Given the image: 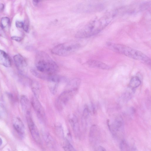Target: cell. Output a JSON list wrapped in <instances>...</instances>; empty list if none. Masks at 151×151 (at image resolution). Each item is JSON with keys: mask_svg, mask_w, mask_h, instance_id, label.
Wrapping results in <instances>:
<instances>
[{"mask_svg": "<svg viewBox=\"0 0 151 151\" xmlns=\"http://www.w3.org/2000/svg\"><path fill=\"white\" fill-rule=\"evenodd\" d=\"M141 83L139 78L137 76L133 77L131 79L129 84V88L133 89L139 87Z\"/></svg>", "mask_w": 151, "mask_h": 151, "instance_id": "18", "label": "cell"}, {"mask_svg": "<svg viewBox=\"0 0 151 151\" xmlns=\"http://www.w3.org/2000/svg\"><path fill=\"white\" fill-rule=\"evenodd\" d=\"M120 151H137L134 145L125 140H122L119 145Z\"/></svg>", "mask_w": 151, "mask_h": 151, "instance_id": "13", "label": "cell"}, {"mask_svg": "<svg viewBox=\"0 0 151 151\" xmlns=\"http://www.w3.org/2000/svg\"><path fill=\"white\" fill-rule=\"evenodd\" d=\"M0 64L6 67L11 65L10 58L8 54L4 51L0 50Z\"/></svg>", "mask_w": 151, "mask_h": 151, "instance_id": "14", "label": "cell"}, {"mask_svg": "<svg viewBox=\"0 0 151 151\" xmlns=\"http://www.w3.org/2000/svg\"><path fill=\"white\" fill-rule=\"evenodd\" d=\"M31 104L38 119L42 122L44 121L45 118V110L37 98L33 97L31 100Z\"/></svg>", "mask_w": 151, "mask_h": 151, "instance_id": "9", "label": "cell"}, {"mask_svg": "<svg viewBox=\"0 0 151 151\" xmlns=\"http://www.w3.org/2000/svg\"><path fill=\"white\" fill-rule=\"evenodd\" d=\"M13 58L16 65L20 73L24 74L25 68L27 66L25 60L22 56L19 54L14 55Z\"/></svg>", "mask_w": 151, "mask_h": 151, "instance_id": "10", "label": "cell"}, {"mask_svg": "<svg viewBox=\"0 0 151 151\" xmlns=\"http://www.w3.org/2000/svg\"><path fill=\"white\" fill-rule=\"evenodd\" d=\"M10 24V20L7 17L2 18L1 20V25L2 28L5 29L9 27Z\"/></svg>", "mask_w": 151, "mask_h": 151, "instance_id": "21", "label": "cell"}, {"mask_svg": "<svg viewBox=\"0 0 151 151\" xmlns=\"http://www.w3.org/2000/svg\"><path fill=\"white\" fill-rule=\"evenodd\" d=\"M6 114V108L4 105L0 103V117L3 118L5 117Z\"/></svg>", "mask_w": 151, "mask_h": 151, "instance_id": "23", "label": "cell"}, {"mask_svg": "<svg viewBox=\"0 0 151 151\" xmlns=\"http://www.w3.org/2000/svg\"><path fill=\"white\" fill-rule=\"evenodd\" d=\"M80 45L76 43H65L60 44L55 46L51 52L55 55L66 56L73 54L79 48Z\"/></svg>", "mask_w": 151, "mask_h": 151, "instance_id": "4", "label": "cell"}, {"mask_svg": "<svg viewBox=\"0 0 151 151\" xmlns=\"http://www.w3.org/2000/svg\"><path fill=\"white\" fill-rule=\"evenodd\" d=\"M48 86L51 92L53 94L56 93L59 83L67 81L65 77L56 74L49 75L47 80Z\"/></svg>", "mask_w": 151, "mask_h": 151, "instance_id": "7", "label": "cell"}, {"mask_svg": "<svg viewBox=\"0 0 151 151\" xmlns=\"http://www.w3.org/2000/svg\"><path fill=\"white\" fill-rule=\"evenodd\" d=\"M24 24V22L19 21H17L16 22V27L19 28H23Z\"/></svg>", "mask_w": 151, "mask_h": 151, "instance_id": "26", "label": "cell"}, {"mask_svg": "<svg viewBox=\"0 0 151 151\" xmlns=\"http://www.w3.org/2000/svg\"><path fill=\"white\" fill-rule=\"evenodd\" d=\"M20 103L23 111L26 115L31 114V106L30 102L27 97L25 95L22 96Z\"/></svg>", "mask_w": 151, "mask_h": 151, "instance_id": "11", "label": "cell"}, {"mask_svg": "<svg viewBox=\"0 0 151 151\" xmlns=\"http://www.w3.org/2000/svg\"><path fill=\"white\" fill-rule=\"evenodd\" d=\"M87 64L90 67L103 70H108L110 68V66L104 63L94 60H89L87 62Z\"/></svg>", "mask_w": 151, "mask_h": 151, "instance_id": "12", "label": "cell"}, {"mask_svg": "<svg viewBox=\"0 0 151 151\" xmlns=\"http://www.w3.org/2000/svg\"><path fill=\"white\" fill-rule=\"evenodd\" d=\"M40 1L39 0H33L32 1V3L34 6H37Z\"/></svg>", "mask_w": 151, "mask_h": 151, "instance_id": "30", "label": "cell"}, {"mask_svg": "<svg viewBox=\"0 0 151 151\" xmlns=\"http://www.w3.org/2000/svg\"><path fill=\"white\" fill-rule=\"evenodd\" d=\"M77 91L66 90L58 96L55 103V106L58 110H62Z\"/></svg>", "mask_w": 151, "mask_h": 151, "instance_id": "6", "label": "cell"}, {"mask_svg": "<svg viewBox=\"0 0 151 151\" xmlns=\"http://www.w3.org/2000/svg\"><path fill=\"white\" fill-rule=\"evenodd\" d=\"M63 148L65 151H76L68 140L66 141Z\"/></svg>", "mask_w": 151, "mask_h": 151, "instance_id": "22", "label": "cell"}, {"mask_svg": "<svg viewBox=\"0 0 151 151\" xmlns=\"http://www.w3.org/2000/svg\"><path fill=\"white\" fill-rule=\"evenodd\" d=\"M28 124L31 134L35 141L39 145L42 142L37 128L31 118V115L27 116Z\"/></svg>", "mask_w": 151, "mask_h": 151, "instance_id": "8", "label": "cell"}, {"mask_svg": "<svg viewBox=\"0 0 151 151\" xmlns=\"http://www.w3.org/2000/svg\"><path fill=\"white\" fill-rule=\"evenodd\" d=\"M2 140L1 138H0V146L2 144Z\"/></svg>", "mask_w": 151, "mask_h": 151, "instance_id": "32", "label": "cell"}, {"mask_svg": "<svg viewBox=\"0 0 151 151\" xmlns=\"http://www.w3.org/2000/svg\"><path fill=\"white\" fill-rule=\"evenodd\" d=\"M23 28L24 30L26 32H27L28 31L29 24L27 20H26L24 22Z\"/></svg>", "mask_w": 151, "mask_h": 151, "instance_id": "25", "label": "cell"}, {"mask_svg": "<svg viewBox=\"0 0 151 151\" xmlns=\"http://www.w3.org/2000/svg\"><path fill=\"white\" fill-rule=\"evenodd\" d=\"M12 39L17 42H19L22 40V37L18 36H13L11 37Z\"/></svg>", "mask_w": 151, "mask_h": 151, "instance_id": "27", "label": "cell"}, {"mask_svg": "<svg viewBox=\"0 0 151 151\" xmlns=\"http://www.w3.org/2000/svg\"><path fill=\"white\" fill-rule=\"evenodd\" d=\"M81 82V80L78 78H75L70 80L67 83L66 90L77 91Z\"/></svg>", "mask_w": 151, "mask_h": 151, "instance_id": "15", "label": "cell"}, {"mask_svg": "<svg viewBox=\"0 0 151 151\" xmlns=\"http://www.w3.org/2000/svg\"><path fill=\"white\" fill-rule=\"evenodd\" d=\"M31 85L34 96L37 98L40 93V86L39 83L36 81H34L31 82Z\"/></svg>", "mask_w": 151, "mask_h": 151, "instance_id": "19", "label": "cell"}, {"mask_svg": "<svg viewBox=\"0 0 151 151\" xmlns=\"http://www.w3.org/2000/svg\"><path fill=\"white\" fill-rule=\"evenodd\" d=\"M35 65L38 71L47 75L55 74L59 69L56 63L43 52L39 51L37 53Z\"/></svg>", "mask_w": 151, "mask_h": 151, "instance_id": "3", "label": "cell"}, {"mask_svg": "<svg viewBox=\"0 0 151 151\" xmlns=\"http://www.w3.org/2000/svg\"><path fill=\"white\" fill-rule=\"evenodd\" d=\"M122 118L118 117L111 124L108 123V127L111 133L116 138L119 139L122 137L124 133V125Z\"/></svg>", "mask_w": 151, "mask_h": 151, "instance_id": "5", "label": "cell"}, {"mask_svg": "<svg viewBox=\"0 0 151 151\" xmlns=\"http://www.w3.org/2000/svg\"><path fill=\"white\" fill-rule=\"evenodd\" d=\"M13 126L16 131L20 134H23L24 132V124L19 118H15L13 121Z\"/></svg>", "mask_w": 151, "mask_h": 151, "instance_id": "17", "label": "cell"}, {"mask_svg": "<svg viewBox=\"0 0 151 151\" xmlns=\"http://www.w3.org/2000/svg\"><path fill=\"white\" fill-rule=\"evenodd\" d=\"M4 31L1 24H0V36H3L4 35Z\"/></svg>", "mask_w": 151, "mask_h": 151, "instance_id": "29", "label": "cell"}, {"mask_svg": "<svg viewBox=\"0 0 151 151\" xmlns=\"http://www.w3.org/2000/svg\"><path fill=\"white\" fill-rule=\"evenodd\" d=\"M96 151H106V149L103 147L99 146L98 147Z\"/></svg>", "mask_w": 151, "mask_h": 151, "instance_id": "28", "label": "cell"}, {"mask_svg": "<svg viewBox=\"0 0 151 151\" xmlns=\"http://www.w3.org/2000/svg\"><path fill=\"white\" fill-rule=\"evenodd\" d=\"M56 132L58 135L60 137H63V132L62 127L60 125H58L56 127Z\"/></svg>", "mask_w": 151, "mask_h": 151, "instance_id": "24", "label": "cell"}, {"mask_svg": "<svg viewBox=\"0 0 151 151\" xmlns=\"http://www.w3.org/2000/svg\"><path fill=\"white\" fill-rule=\"evenodd\" d=\"M114 17L112 15H104L90 21L75 35L77 38H87L99 32L111 21Z\"/></svg>", "mask_w": 151, "mask_h": 151, "instance_id": "1", "label": "cell"}, {"mask_svg": "<svg viewBox=\"0 0 151 151\" xmlns=\"http://www.w3.org/2000/svg\"><path fill=\"white\" fill-rule=\"evenodd\" d=\"M69 122L75 134L78 136L79 134V124L78 119L75 115H73L69 119Z\"/></svg>", "mask_w": 151, "mask_h": 151, "instance_id": "16", "label": "cell"}, {"mask_svg": "<svg viewBox=\"0 0 151 151\" xmlns=\"http://www.w3.org/2000/svg\"><path fill=\"white\" fill-rule=\"evenodd\" d=\"M4 5L3 4H0V12H2L4 10Z\"/></svg>", "mask_w": 151, "mask_h": 151, "instance_id": "31", "label": "cell"}, {"mask_svg": "<svg viewBox=\"0 0 151 151\" xmlns=\"http://www.w3.org/2000/svg\"><path fill=\"white\" fill-rule=\"evenodd\" d=\"M110 49L132 59L143 62L150 65V58L142 52L124 45L108 42Z\"/></svg>", "mask_w": 151, "mask_h": 151, "instance_id": "2", "label": "cell"}, {"mask_svg": "<svg viewBox=\"0 0 151 151\" xmlns=\"http://www.w3.org/2000/svg\"><path fill=\"white\" fill-rule=\"evenodd\" d=\"M45 140L48 146L50 148H53L55 145V142L52 137L48 134H44Z\"/></svg>", "mask_w": 151, "mask_h": 151, "instance_id": "20", "label": "cell"}]
</instances>
